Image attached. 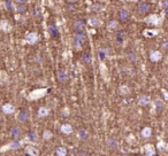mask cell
Instances as JSON below:
<instances>
[{
    "label": "cell",
    "instance_id": "cell-37",
    "mask_svg": "<svg viewBox=\"0 0 168 156\" xmlns=\"http://www.w3.org/2000/svg\"><path fill=\"white\" fill-rule=\"evenodd\" d=\"M79 156H89V155H87V153H86V152L82 151V152H80V153H79Z\"/></svg>",
    "mask_w": 168,
    "mask_h": 156
},
{
    "label": "cell",
    "instance_id": "cell-39",
    "mask_svg": "<svg viewBox=\"0 0 168 156\" xmlns=\"http://www.w3.org/2000/svg\"><path fill=\"white\" fill-rule=\"evenodd\" d=\"M160 3H161L163 6H166V7H168V1H161Z\"/></svg>",
    "mask_w": 168,
    "mask_h": 156
},
{
    "label": "cell",
    "instance_id": "cell-9",
    "mask_svg": "<svg viewBox=\"0 0 168 156\" xmlns=\"http://www.w3.org/2000/svg\"><path fill=\"white\" fill-rule=\"evenodd\" d=\"M145 155L146 156H154L156 155V148L153 145L148 144L145 146Z\"/></svg>",
    "mask_w": 168,
    "mask_h": 156
},
{
    "label": "cell",
    "instance_id": "cell-28",
    "mask_svg": "<svg viewBox=\"0 0 168 156\" xmlns=\"http://www.w3.org/2000/svg\"><path fill=\"white\" fill-rule=\"evenodd\" d=\"M52 137H53V134H52L51 131H48V130L44 131V133H43V139H44V140H51Z\"/></svg>",
    "mask_w": 168,
    "mask_h": 156
},
{
    "label": "cell",
    "instance_id": "cell-15",
    "mask_svg": "<svg viewBox=\"0 0 168 156\" xmlns=\"http://www.w3.org/2000/svg\"><path fill=\"white\" fill-rule=\"evenodd\" d=\"M61 132L65 134H70L73 132V126L70 124H64L61 125Z\"/></svg>",
    "mask_w": 168,
    "mask_h": 156
},
{
    "label": "cell",
    "instance_id": "cell-3",
    "mask_svg": "<svg viewBox=\"0 0 168 156\" xmlns=\"http://www.w3.org/2000/svg\"><path fill=\"white\" fill-rule=\"evenodd\" d=\"M25 40H27V43H29L30 45H33V44H36V43L39 40V36H38L37 32H30V33H28V35L25 36Z\"/></svg>",
    "mask_w": 168,
    "mask_h": 156
},
{
    "label": "cell",
    "instance_id": "cell-12",
    "mask_svg": "<svg viewBox=\"0 0 168 156\" xmlns=\"http://www.w3.org/2000/svg\"><path fill=\"white\" fill-rule=\"evenodd\" d=\"M108 53H109V50L108 48H106V47H101L99 51H98V58H99V60H104L105 59V56L106 55H108Z\"/></svg>",
    "mask_w": 168,
    "mask_h": 156
},
{
    "label": "cell",
    "instance_id": "cell-33",
    "mask_svg": "<svg viewBox=\"0 0 168 156\" xmlns=\"http://www.w3.org/2000/svg\"><path fill=\"white\" fill-rule=\"evenodd\" d=\"M108 26H109L111 29H116V28L119 26V23H117V21L113 20V21H109V22H108Z\"/></svg>",
    "mask_w": 168,
    "mask_h": 156
},
{
    "label": "cell",
    "instance_id": "cell-31",
    "mask_svg": "<svg viewBox=\"0 0 168 156\" xmlns=\"http://www.w3.org/2000/svg\"><path fill=\"white\" fill-rule=\"evenodd\" d=\"M163 108H164V102H163L161 100H157V101H156V109H157L158 111H161Z\"/></svg>",
    "mask_w": 168,
    "mask_h": 156
},
{
    "label": "cell",
    "instance_id": "cell-17",
    "mask_svg": "<svg viewBox=\"0 0 168 156\" xmlns=\"http://www.w3.org/2000/svg\"><path fill=\"white\" fill-rule=\"evenodd\" d=\"M141 134H142L143 138H150L151 134H152V130H151V128H150V126H145V128L142 130Z\"/></svg>",
    "mask_w": 168,
    "mask_h": 156
},
{
    "label": "cell",
    "instance_id": "cell-22",
    "mask_svg": "<svg viewBox=\"0 0 168 156\" xmlns=\"http://www.w3.org/2000/svg\"><path fill=\"white\" fill-rule=\"evenodd\" d=\"M10 134H12V137H13V138L17 139V138L20 137V134H21V131H20V129H18V128L13 126V128H12V130H10Z\"/></svg>",
    "mask_w": 168,
    "mask_h": 156
},
{
    "label": "cell",
    "instance_id": "cell-36",
    "mask_svg": "<svg viewBox=\"0 0 168 156\" xmlns=\"http://www.w3.org/2000/svg\"><path fill=\"white\" fill-rule=\"evenodd\" d=\"M129 59H130L131 61H135V55H134V53H129Z\"/></svg>",
    "mask_w": 168,
    "mask_h": 156
},
{
    "label": "cell",
    "instance_id": "cell-14",
    "mask_svg": "<svg viewBox=\"0 0 168 156\" xmlns=\"http://www.w3.org/2000/svg\"><path fill=\"white\" fill-rule=\"evenodd\" d=\"M150 101H151V99H150L149 95H141L139 96V100H138V103L141 106H148L150 103Z\"/></svg>",
    "mask_w": 168,
    "mask_h": 156
},
{
    "label": "cell",
    "instance_id": "cell-23",
    "mask_svg": "<svg viewBox=\"0 0 168 156\" xmlns=\"http://www.w3.org/2000/svg\"><path fill=\"white\" fill-rule=\"evenodd\" d=\"M89 24H90L91 26H98V25L100 24V21H99L96 16H91V17L89 18Z\"/></svg>",
    "mask_w": 168,
    "mask_h": 156
},
{
    "label": "cell",
    "instance_id": "cell-7",
    "mask_svg": "<svg viewBox=\"0 0 168 156\" xmlns=\"http://www.w3.org/2000/svg\"><path fill=\"white\" fill-rule=\"evenodd\" d=\"M2 111H3L5 114L10 115V114H13V113L15 111V107H14L13 104H10V103H5V104L2 106Z\"/></svg>",
    "mask_w": 168,
    "mask_h": 156
},
{
    "label": "cell",
    "instance_id": "cell-11",
    "mask_svg": "<svg viewBox=\"0 0 168 156\" xmlns=\"http://www.w3.org/2000/svg\"><path fill=\"white\" fill-rule=\"evenodd\" d=\"M119 18L121 21H127L129 18V12L127 9H124V8L120 9V12H119Z\"/></svg>",
    "mask_w": 168,
    "mask_h": 156
},
{
    "label": "cell",
    "instance_id": "cell-38",
    "mask_svg": "<svg viewBox=\"0 0 168 156\" xmlns=\"http://www.w3.org/2000/svg\"><path fill=\"white\" fill-rule=\"evenodd\" d=\"M163 46H164V48H166V50H168V40H167V41H165V43H164V45H163Z\"/></svg>",
    "mask_w": 168,
    "mask_h": 156
},
{
    "label": "cell",
    "instance_id": "cell-21",
    "mask_svg": "<svg viewBox=\"0 0 168 156\" xmlns=\"http://www.w3.org/2000/svg\"><path fill=\"white\" fill-rule=\"evenodd\" d=\"M79 137H80V139L83 140V141H86V140L89 139L87 132H86L85 130H83V129H80V130H79Z\"/></svg>",
    "mask_w": 168,
    "mask_h": 156
},
{
    "label": "cell",
    "instance_id": "cell-26",
    "mask_svg": "<svg viewBox=\"0 0 168 156\" xmlns=\"http://www.w3.org/2000/svg\"><path fill=\"white\" fill-rule=\"evenodd\" d=\"M119 91H120V93L123 94V95H127V94L130 93V88H129L127 85H122V86H120Z\"/></svg>",
    "mask_w": 168,
    "mask_h": 156
},
{
    "label": "cell",
    "instance_id": "cell-5",
    "mask_svg": "<svg viewBox=\"0 0 168 156\" xmlns=\"http://www.w3.org/2000/svg\"><path fill=\"white\" fill-rule=\"evenodd\" d=\"M84 25H85V22L83 20H79L74 23V31L76 33H83L84 30Z\"/></svg>",
    "mask_w": 168,
    "mask_h": 156
},
{
    "label": "cell",
    "instance_id": "cell-27",
    "mask_svg": "<svg viewBox=\"0 0 168 156\" xmlns=\"http://www.w3.org/2000/svg\"><path fill=\"white\" fill-rule=\"evenodd\" d=\"M83 61L86 63V64H90V63H91L92 59H91V54H90L89 52H85L83 54Z\"/></svg>",
    "mask_w": 168,
    "mask_h": 156
},
{
    "label": "cell",
    "instance_id": "cell-29",
    "mask_svg": "<svg viewBox=\"0 0 168 156\" xmlns=\"http://www.w3.org/2000/svg\"><path fill=\"white\" fill-rule=\"evenodd\" d=\"M9 147H10L12 149H18V148L21 147V142L17 141V140H14V141H12V142L9 144Z\"/></svg>",
    "mask_w": 168,
    "mask_h": 156
},
{
    "label": "cell",
    "instance_id": "cell-6",
    "mask_svg": "<svg viewBox=\"0 0 168 156\" xmlns=\"http://www.w3.org/2000/svg\"><path fill=\"white\" fill-rule=\"evenodd\" d=\"M25 153H27V155H29V156L39 155L38 149H37L36 147H33V146H27V147H25Z\"/></svg>",
    "mask_w": 168,
    "mask_h": 156
},
{
    "label": "cell",
    "instance_id": "cell-4",
    "mask_svg": "<svg viewBox=\"0 0 168 156\" xmlns=\"http://www.w3.org/2000/svg\"><path fill=\"white\" fill-rule=\"evenodd\" d=\"M163 59V54L160 51H151L150 53V60L152 62H159Z\"/></svg>",
    "mask_w": 168,
    "mask_h": 156
},
{
    "label": "cell",
    "instance_id": "cell-10",
    "mask_svg": "<svg viewBox=\"0 0 168 156\" xmlns=\"http://www.w3.org/2000/svg\"><path fill=\"white\" fill-rule=\"evenodd\" d=\"M158 33H159V30H158V29H146V30H144V32H143V35H144L145 37H148V38L154 37V36H157Z\"/></svg>",
    "mask_w": 168,
    "mask_h": 156
},
{
    "label": "cell",
    "instance_id": "cell-20",
    "mask_svg": "<svg viewBox=\"0 0 168 156\" xmlns=\"http://www.w3.org/2000/svg\"><path fill=\"white\" fill-rule=\"evenodd\" d=\"M55 154L58 156H67V148L64 147V146H60V147L57 148Z\"/></svg>",
    "mask_w": 168,
    "mask_h": 156
},
{
    "label": "cell",
    "instance_id": "cell-8",
    "mask_svg": "<svg viewBox=\"0 0 168 156\" xmlns=\"http://www.w3.org/2000/svg\"><path fill=\"white\" fill-rule=\"evenodd\" d=\"M17 118H18V121H20L21 123H24V122H27V119L29 118V113H28L27 110L22 109V110L18 113V116H17Z\"/></svg>",
    "mask_w": 168,
    "mask_h": 156
},
{
    "label": "cell",
    "instance_id": "cell-32",
    "mask_svg": "<svg viewBox=\"0 0 168 156\" xmlns=\"http://www.w3.org/2000/svg\"><path fill=\"white\" fill-rule=\"evenodd\" d=\"M91 10L92 12H100L101 10V5L100 3H93L91 6Z\"/></svg>",
    "mask_w": 168,
    "mask_h": 156
},
{
    "label": "cell",
    "instance_id": "cell-25",
    "mask_svg": "<svg viewBox=\"0 0 168 156\" xmlns=\"http://www.w3.org/2000/svg\"><path fill=\"white\" fill-rule=\"evenodd\" d=\"M48 30H50V33H51L52 37H57L58 33H59V31H58V29H57L55 25H52V24H51V25L48 26Z\"/></svg>",
    "mask_w": 168,
    "mask_h": 156
},
{
    "label": "cell",
    "instance_id": "cell-13",
    "mask_svg": "<svg viewBox=\"0 0 168 156\" xmlns=\"http://www.w3.org/2000/svg\"><path fill=\"white\" fill-rule=\"evenodd\" d=\"M48 114H50V110H48L46 107H40V108L38 109L37 116H38L39 118H43V117H46Z\"/></svg>",
    "mask_w": 168,
    "mask_h": 156
},
{
    "label": "cell",
    "instance_id": "cell-24",
    "mask_svg": "<svg viewBox=\"0 0 168 156\" xmlns=\"http://www.w3.org/2000/svg\"><path fill=\"white\" fill-rule=\"evenodd\" d=\"M108 147L111 149H116L117 148V142H116V140L114 138H109L108 139Z\"/></svg>",
    "mask_w": 168,
    "mask_h": 156
},
{
    "label": "cell",
    "instance_id": "cell-1",
    "mask_svg": "<svg viewBox=\"0 0 168 156\" xmlns=\"http://www.w3.org/2000/svg\"><path fill=\"white\" fill-rule=\"evenodd\" d=\"M85 41V35L83 33H76L73 38V44L76 50H81L83 47V44Z\"/></svg>",
    "mask_w": 168,
    "mask_h": 156
},
{
    "label": "cell",
    "instance_id": "cell-34",
    "mask_svg": "<svg viewBox=\"0 0 168 156\" xmlns=\"http://www.w3.org/2000/svg\"><path fill=\"white\" fill-rule=\"evenodd\" d=\"M3 5H5L6 9H10V8H12V5H13V2H12V1H5V2H3Z\"/></svg>",
    "mask_w": 168,
    "mask_h": 156
},
{
    "label": "cell",
    "instance_id": "cell-35",
    "mask_svg": "<svg viewBox=\"0 0 168 156\" xmlns=\"http://www.w3.org/2000/svg\"><path fill=\"white\" fill-rule=\"evenodd\" d=\"M158 148H159V149H164V148H165V144H164L163 141L159 142V144H158Z\"/></svg>",
    "mask_w": 168,
    "mask_h": 156
},
{
    "label": "cell",
    "instance_id": "cell-18",
    "mask_svg": "<svg viewBox=\"0 0 168 156\" xmlns=\"http://www.w3.org/2000/svg\"><path fill=\"white\" fill-rule=\"evenodd\" d=\"M27 139H28L29 141H31V142L37 141V133H36L35 131H29V132L27 133Z\"/></svg>",
    "mask_w": 168,
    "mask_h": 156
},
{
    "label": "cell",
    "instance_id": "cell-2",
    "mask_svg": "<svg viewBox=\"0 0 168 156\" xmlns=\"http://www.w3.org/2000/svg\"><path fill=\"white\" fill-rule=\"evenodd\" d=\"M149 24H152V25H156V26H158V25H160L161 23H163V21H164V17H163V15H158V14H153V15H150L149 17H146V20H145Z\"/></svg>",
    "mask_w": 168,
    "mask_h": 156
},
{
    "label": "cell",
    "instance_id": "cell-16",
    "mask_svg": "<svg viewBox=\"0 0 168 156\" xmlns=\"http://www.w3.org/2000/svg\"><path fill=\"white\" fill-rule=\"evenodd\" d=\"M149 9H150V6H149V3H146V2H142V3H139V6H138V12H139L141 14H144V13L149 12Z\"/></svg>",
    "mask_w": 168,
    "mask_h": 156
},
{
    "label": "cell",
    "instance_id": "cell-19",
    "mask_svg": "<svg viewBox=\"0 0 168 156\" xmlns=\"http://www.w3.org/2000/svg\"><path fill=\"white\" fill-rule=\"evenodd\" d=\"M58 79H59V81H61V83H65V81H67V80H68L67 73H65V71H62V70L58 71Z\"/></svg>",
    "mask_w": 168,
    "mask_h": 156
},
{
    "label": "cell",
    "instance_id": "cell-30",
    "mask_svg": "<svg viewBox=\"0 0 168 156\" xmlns=\"http://www.w3.org/2000/svg\"><path fill=\"white\" fill-rule=\"evenodd\" d=\"M25 6L24 5H20V3H16V7H15V9H16V12L17 13H24L25 12Z\"/></svg>",
    "mask_w": 168,
    "mask_h": 156
}]
</instances>
